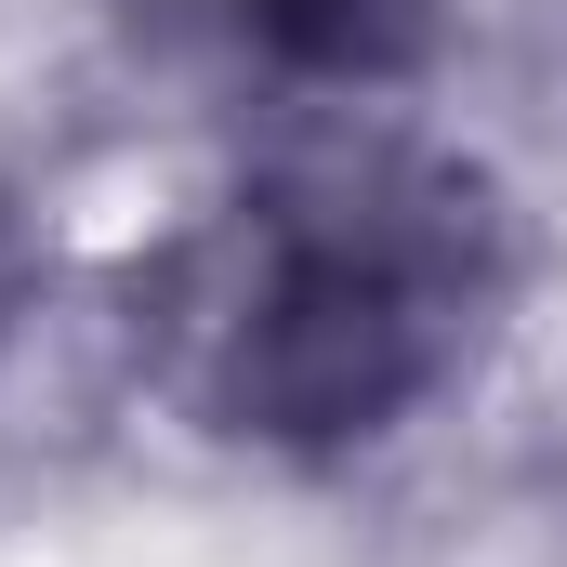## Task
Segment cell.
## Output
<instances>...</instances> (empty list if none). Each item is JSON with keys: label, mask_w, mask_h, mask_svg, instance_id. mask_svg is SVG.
I'll return each mask as SVG.
<instances>
[{"label": "cell", "mask_w": 567, "mask_h": 567, "mask_svg": "<svg viewBox=\"0 0 567 567\" xmlns=\"http://www.w3.org/2000/svg\"><path fill=\"white\" fill-rule=\"evenodd\" d=\"M120 13L158 53L251 80V93H290V106H357L423 40V0H120Z\"/></svg>", "instance_id": "obj_2"}, {"label": "cell", "mask_w": 567, "mask_h": 567, "mask_svg": "<svg viewBox=\"0 0 567 567\" xmlns=\"http://www.w3.org/2000/svg\"><path fill=\"white\" fill-rule=\"evenodd\" d=\"M502 303V212L462 158L330 133L278 158L158 303L172 396L238 449L343 462L462 383Z\"/></svg>", "instance_id": "obj_1"}]
</instances>
